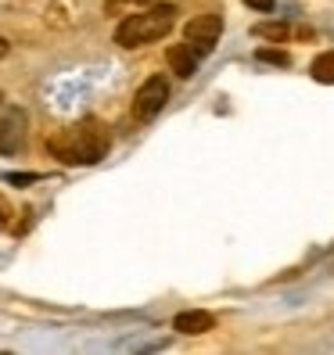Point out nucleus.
I'll list each match as a JSON object with an SVG mask.
<instances>
[{
	"instance_id": "12",
	"label": "nucleus",
	"mask_w": 334,
	"mask_h": 355,
	"mask_svg": "<svg viewBox=\"0 0 334 355\" xmlns=\"http://www.w3.org/2000/svg\"><path fill=\"white\" fill-rule=\"evenodd\" d=\"M4 180H8V183H15V187H26V183H36L40 176H36V173H8Z\"/></svg>"
},
{
	"instance_id": "13",
	"label": "nucleus",
	"mask_w": 334,
	"mask_h": 355,
	"mask_svg": "<svg viewBox=\"0 0 334 355\" xmlns=\"http://www.w3.org/2000/svg\"><path fill=\"white\" fill-rule=\"evenodd\" d=\"M248 8H256V11H274V0H244Z\"/></svg>"
},
{
	"instance_id": "3",
	"label": "nucleus",
	"mask_w": 334,
	"mask_h": 355,
	"mask_svg": "<svg viewBox=\"0 0 334 355\" xmlns=\"http://www.w3.org/2000/svg\"><path fill=\"white\" fill-rule=\"evenodd\" d=\"M219 36H223V18H219V15H212V11L194 15L191 22L183 26V44L191 47L198 58L212 51V47L219 44Z\"/></svg>"
},
{
	"instance_id": "4",
	"label": "nucleus",
	"mask_w": 334,
	"mask_h": 355,
	"mask_svg": "<svg viewBox=\"0 0 334 355\" xmlns=\"http://www.w3.org/2000/svg\"><path fill=\"white\" fill-rule=\"evenodd\" d=\"M26 133H29V115L18 104H4L0 108V155H18L26 148Z\"/></svg>"
},
{
	"instance_id": "6",
	"label": "nucleus",
	"mask_w": 334,
	"mask_h": 355,
	"mask_svg": "<svg viewBox=\"0 0 334 355\" xmlns=\"http://www.w3.org/2000/svg\"><path fill=\"white\" fill-rule=\"evenodd\" d=\"M173 330L183 334V338H201V334L216 330V316L205 312V309H187V312H180V316L173 320Z\"/></svg>"
},
{
	"instance_id": "15",
	"label": "nucleus",
	"mask_w": 334,
	"mask_h": 355,
	"mask_svg": "<svg viewBox=\"0 0 334 355\" xmlns=\"http://www.w3.org/2000/svg\"><path fill=\"white\" fill-rule=\"evenodd\" d=\"M8 51H11V44H8L4 36H0V58H8Z\"/></svg>"
},
{
	"instance_id": "7",
	"label": "nucleus",
	"mask_w": 334,
	"mask_h": 355,
	"mask_svg": "<svg viewBox=\"0 0 334 355\" xmlns=\"http://www.w3.org/2000/svg\"><path fill=\"white\" fill-rule=\"evenodd\" d=\"M165 61H169V69L180 76V79H191L198 72V54L187 47V44H173L169 51H165Z\"/></svg>"
},
{
	"instance_id": "11",
	"label": "nucleus",
	"mask_w": 334,
	"mask_h": 355,
	"mask_svg": "<svg viewBox=\"0 0 334 355\" xmlns=\"http://www.w3.org/2000/svg\"><path fill=\"white\" fill-rule=\"evenodd\" d=\"M259 61H269V65H291V58L284 51H269V47H259Z\"/></svg>"
},
{
	"instance_id": "10",
	"label": "nucleus",
	"mask_w": 334,
	"mask_h": 355,
	"mask_svg": "<svg viewBox=\"0 0 334 355\" xmlns=\"http://www.w3.org/2000/svg\"><path fill=\"white\" fill-rule=\"evenodd\" d=\"M148 4H155V0H104V11L119 15V11H126V8H148Z\"/></svg>"
},
{
	"instance_id": "8",
	"label": "nucleus",
	"mask_w": 334,
	"mask_h": 355,
	"mask_svg": "<svg viewBox=\"0 0 334 355\" xmlns=\"http://www.w3.org/2000/svg\"><path fill=\"white\" fill-rule=\"evenodd\" d=\"M309 76L324 83V87H334V51H324L312 58V65H309Z\"/></svg>"
},
{
	"instance_id": "2",
	"label": "nucleus",
	"mask_w": 334,
	"mask_h": 355,
	"mask_svg": "<svg viewBox=\"0 0 334 355\" xmlns=\"http://www.w3.org/2000/svg\"><path fill=\"white\" fill-rule=\"evenodd\" d=\"M176 15H180L176 4H162V0H155V4H148L144 11L122 18L119 29H115V44H119V47H126V51L158 44L162 36H169V33H173Z\"/></svg>"
},
{
	"instance_id": "14",
	"label": "nucleus",
	"mask_w": 334,
	"mask_h": 355,
	"mask_svg": "<svg viewBox=\"0 0 334 355\" xmlns=\"http://www.w3.org/2000/svg\"><path fill=\"white\" fill-rule=\"evenodd\" d=\"M8 219H11V208L4 205V198H0V226H8Z\"/></svg>"
},
{
	"instance_id": "16",
	"label": "nucleus",
	"mask_w": 334,
	"mask_h": 355,
	"mask_svg": "<svg viewBox=\"0 0 334 355\" xmlns=\"http://www.w3.org/2000/svg\"><path fill=\"white\" fill-rule=\"evenodd\" d=\"M0 108H4V94H0Z\"/></svg>"
},
{
	"instance_id": "1",
	"label": "nucleus",
	"mask_w": 334,
	"mask_h": 355,
	"mask_svg": "<svg viewBox=\"0 0 334 355\" xmlns=\"http://www.w3.org/2000/svg\"><path fill=\"white\" fill-rule=\"evenodd\" d=\"M108 148H112L108 126L101 119H90V115L47 137V151L61 165H97L108 155Z\"/></svg>"
},
{
	"instance_id": "5",
	"label": "nucleus",
	"mask_w": 334,
	"mask_h": 355,
	"mask_svg": "<svg viewBox=\"0 0 334 355\" xmlns=\"http://www.w3.org/2000/svg\"><path fill=\"white\" fill-rule=\"evenodd\" d=\"M165 101H169V83H165L162 76L144 79L137 87V94H133V119L137 122H151L155 115H162Z\"/></svg>"
},
{
	"instance_id": "9",
	"label": "nucleus",
	"mask_w": 334,
	"mask_h": 355,
	"mask_svg": "<svg viewBox=\"0 0 334 355\" xmlns=\"http://www.w3.org/2000/svg\"><path fill=\"white\" fill-rule=\"evenodd\" d=\"M252 33H256V36H266V40H274V44H284V40H287V26H284V22H259Z\"/></svg>"
}]
</instances>
